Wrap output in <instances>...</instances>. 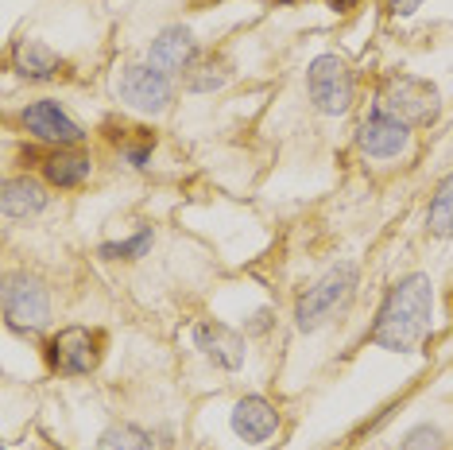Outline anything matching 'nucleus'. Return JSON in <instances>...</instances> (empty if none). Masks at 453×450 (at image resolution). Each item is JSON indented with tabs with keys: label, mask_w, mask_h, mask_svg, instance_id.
I'll list each match as a JSON object with an SVG mask.
<instances>
[{
	"label": "nucleus",
	"mask_w": 453,
	"mask_h": 450,
	"mask_svg": "<svg viewBox=\"0 0 453 450\" xmlns=\"http://www.w3.org/2000/svg\"><path fill=\"white\" fill-rule=\"evenodd\" d=\"M430 303H434V291H430V280L422 272L399 280L380 306L372 342L391 353H411L430 330Z\"/></svg>",
	"instance_id": "1"
},
{
	"label": "nucleus",
	"mask_w": 453,
	"mask_h": 450,
	"mask_svg": "<svg viewBox=\"0 0 453 450\" xmlns=\"http://www.w3.org/2000/svg\"><path fill=\"white\" fill-rule=\"evenodd\" d=\"M353 288H357V268L353 264H337V268H329L322 280H318L314 288L298 299V311H295L298 330H318L326 319H334V314L349 303Z\"/></svg>",
	"instance_id": "2"
},
{
	"label": "nucleus",
	"mask_w": 453,
	"mask_h": 450,
	"mask_svg": "<svg viewBox=\"0 0 453 450\" xmlns=\"http://www.w3.org/2000/svg\"><path fill=\"white\" fill-rule=\"evenodd\" d=\"M380 112L403 120V125H426L438 117V89L422 78L395 74L380 89Z\"/></svg>",
	"instance_id": "3"
},
{
	"label": "nucleus",
	"mask_w": 453,
	"mask_h": 450,
	"mask_svg": "<svg viewBox=\"0 0 453 450\" xmlns=\"http://www.w3.org/2000/svg\"><path fill=\"white\" fill-rule=\"evenodd\" d=\"M306 89H311V101L318 109L337 117V112H345L349 101H353V70L337 55H318L311 70H306Z\"/></svg>",
	"instance_id": "4"
},
{
	"label": "nucleus",
	"mask_w": 453,
	"mask_h": 450,
	"mask_svg": "<svg viewBox=\"0 0 453 450\" xmlns=\"http://www.w3.org/2000/svg\"><path fill=\"white\" fill-rule=\"evenodd\" d=\"M4 319L12 330H24V334H35L50 322V295L39 280H8L4 288Z\"/></svg>",
	"instance_id": "5"
},
{
	"label": "nucleus",
	"mask_w": 453,
	"mask_h": 450,
	"mask_svg": "<svg viewBox=\"0 0 453 450\" xmlns=\"http://www.w3.org/2000/svg\"><path fill=\"white\" fill-rule=\"evenodd\" d=\"M97 334H89L86 326H66L50 338L47 345V361L55 373H66V376H86L97 369Z\"/></svg>",
	"instance_id": "6"
},
{
	"label": "nucleus",
	"mask_w": 453,
	"mask_h": 450,
	"mask_svg": "<svg viewBox=\"0 0 453 450\" xmlns=\"http://www.w3.org/2000/svg\"><path fill=\"white\" fill-rule=\"evenodd\" d=\"M117 94L125 105L140 112H163L171 105V78L159 74L156 66H125L117 81Z\"/></svg>",
	"instance_id": "7"
},
{
	"label": "nucleus",
	"mask_w": 453,
	"mask_h": 450,
	"mask_svg": "<svg viewBox=\"0 0 453 450\" xmlns=\"http://www.w3.org/2000/svg\"><path fill=\"white\" fill-rule=\"evenodd\" d=\"M19 120H24V128L32 132L35 140H47V144H58V148H70V144H78V140L86 136V132H81L74 120L55 105V101H35V105L24 109V117Z\"/></svg>",
	"instance_id": "8"
},
{
	"label": "nucleus",
	"mask_w": 453,
	"mask_h": 450,
	"mask_svg": "<svg viewBox=\"0 0 453 450\" xmlns=\"http://www.w3.org/2000/svg\"><path fill=\"white\" fill-rule=\"evenodd\" d=\"M194 342H198V350L210 357L213 365H221V369H241L244 365V338L229 330V326H221V322L194 326Z\"/></svg>",
	"instance_id": "9"
},
{
	"label": "nucleus",
	"mask_w": 453,
	"mask_h": 450,
	"mask_svg": "<svg viewBox=\"0 0 453 450\" xmlns=\"http://www.w3.org/2000/svg\"><path fill=\"white\" fill-rule=\"evenodd\" d=\"M357 140L372 159H391L407 148V125L395 117H388V112H376V117H368L365 125H360Z\"/></svg>",
	"instance_id": "10"
},
{
	"label": "nucleus",
	"mask_w": 453,
	"mask_h": 450,
	"mask_svg": "<svg viewBox=\"0 0 453 450\" xmlns=\"http://www.w3.org/2000/svg\"><path fill=\"white\" fill-rule=\"evenodd\" d=\"M280 427V412H275L260 396H244L241 404L233 407V431L244 438V443H267Z\"/></svg>",
	"instance_id": "11"
},
{
	"label": "nucleus",
	"mask_w": 453,
	"mask_h": 450,
	"mask_svg": "<svg viewBox=\"0 0 453 450\" xmlns=\"http://www.w3.org/2000/svg\"><path fill=\"white\" fill-rule=\"evenodd\" d=\"M194 58V35L187 27H167L159 39H151L148 50V66H156L159 74H174V70H187Z\"/></svg>",
	"instance_id": "12"
},
{
	"label": "nucleus",
	"mask_w": 453,
	"mask_h": 450,
	"mask_svg": "<svg viewBox=\"0 0 453 450\" xmlns=\"http://www.w3.org/2000/svg\"><path fill=\"white\" fill-rule=\"evenodd\" d=\"M12 58H16V70L24 78H32V81H50L58 74V55L50 50L47 43H39V39H24V43H16L12 50Z\"/></svg>",
	"instance_id": "13"
},
{
	"label": "nucleus",
	"mask_w": 453,
	"mask_h": 450,
	"mask_svg": "<svg viewBox=\"0 0 453 450\" xmlns=\"http://www.w3.org/2000/svg\"><path fill=\"white\" fill-rule=\"evenodd\" d=\"M4 213L8 218H35L39 210L47 206V190L39 187L35 179H8L4 182Z\"/></svg>",
	"instance_id": "14"
},
{
	"label": "nucleus",
	"mask_w": 453,
	"mask_h": 450,
	"mask_svg": "<svg viewBox=\"0 0 453 450\" xmlns=\"http://www.w3.org/2000/svg\"><path fill=\"white\" fill-rule=\"evenodd\" d=\"M43 175L55 182V187H78V182L89 179V159L70 156V151H55V156L43 159Z\"/></svg>",
	"instance_id": "15"
},
{
	"label": "nucleus",
	"mask_w": 453,
	"mask_h": 450,
	"mask_svg": "<svg viewBox=\"0 0 453 450\" xmlns=\"http://www.w3.org/2000/svg\"><path fill=\"white\" fill-rule=\"evenodd\" d=\"M430 233H438V237H453V175H446L438 182L434 198H430Z\"/></svg>",
	"instance_id": "16"
},
{
	"label": "nucleus",
	"mask_w": 453,
	"mask_h": 450,
	"mask_svg": "<svg viewBox=\"0 0 453 450\" xmlns=\"http://www.w3.org/2000/svg\"><path fill=\"white\" fill-rule=\"evenodd\" d=\"M97 450H151V438L143 435L140 427L120 423V427H109V431L101 435Z\"/></svg>",
	"instance_id": "17"
},
{
	"label": "nucleus",
	"mask_w": 453,
	"mask_h": 450,
	"mask_svg": "<svg viewBox=\"0 0 453 450\" xmlns=\"http://www.w3.org/2000/svg\"><path fill=\"white\" fill-rule=\"evenodd\" d=\"M148 244H151V233L143 229V233H136L132 241H120V244H101V257H109V260H132V257H143L148 252Z\"/></svg>",
	"instance_id": "18"
},
{
	"label": "nucleus",
	"mask_w": 453,
	"mask_h": 450,
	"mask_svg": "<svg viewBox=\"0 0 453 450\" xmlns=\"http://www.w3.org/2000/svg\"><path fill=\"white\" fill-rule=\"evenodd\" d=\"M441 446V431L438 427H415L403 438V450H438Z\"/></svg>",
	"instance_id": "19"
},
{
	"label": "nucleus",
	"mask_w": 453,
	"mask_h": 450,
	"mask_svg": "<svg viewBox=\"0 0 453 450\" xmlns=\"http://www.w3.org/2000/svg\"><path fill=\"white\" fill-rule=\"evenodd\" d=\"M202 70H205V74H190L187 78V86L198 89V94H205V89H218L225 81V74H213V70H221V66H202Z\"/></svg>",
	"instance_id": "20"
},
{
	"label": "nucleus",
	"mask_w": 453,
	"mask_h": 450,
	"mask_svg": "<svg viewBox=\"0 0 453 450\" xmlns=\"http://www.w3.org/2000/svg\"><path fill=\"white\" fill-rule=\"evenodd\" d=\"M388 4H391V12H403L407 16V12H415L422 0H388Z\"/></svg>",
	"instance_id": "21"
},
{
	"label": "nucleus",
	"mask_w": 453,
	"mask_h": 450,
	"mask_svg": "<svg viewBox=\"0 0 453 450\" xmlns=\"http://www.w3.org/2000/svg\"><path fill=\"white\" fill-rule=\"evenodd\" d=\"M329 4H334V8H337V12H345V8H353V4H357V0H329Z\"/></svg>",
	"instance_id": "22"
},
{
	"label": "nucleus",
	"mask_w": 453,
	"mask_h": 450,
	"mask_svg": "<svg viewBox=\"0 0 453 450\" xmlns=\"http://www.w3.org/2000/svg\"><path fill=\"white\" fill-rule=\"evenodd\" d=\"M272 4H275V0H272Z\"/></svg>",
	"instance_id": "23"
}]
</instances>
